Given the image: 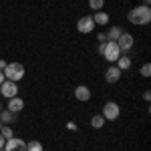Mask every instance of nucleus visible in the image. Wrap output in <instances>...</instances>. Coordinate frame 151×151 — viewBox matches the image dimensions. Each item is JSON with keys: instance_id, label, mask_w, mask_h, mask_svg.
<instances>
[{"instance_id": "1", "label": "nucleus", "mask_w": 151, "mask_h": 151, "mask_svg": "<svg viewBox=\"0 0 151 151\" xmlns=\"http://www.w3.org/2000/svg\"><path fill=\"white\" fill-rule=\"evenodd\" d=\"M129 22L135 24V26H143V24L151 22V8L145 6V4H139V6H133L127 14Z\"/></svg>"}, {"instance_id": "2", "label": "nucleus", "mask_w": 151, "mask_h": 151, "mask_svg": "<svg viewBox=\"0 0 151 151\" xmlns=\"http://www.w3.org/2000/svg\"><path fill=\"white\" fill-rule=\"evenodd\" d=\"M4 73V79L12 83H18L24 77V65L22 63H6V67L2 69Z\"/></svg>"}, {"instance_id": "3", "label": "nucleus", "mask_w": 151, "mask_h": 151, "mask_svg": "<svg viewBox=\"0 0 151 151\" xmlns=\"http://www.w3.org/2000/svg\"><path fill=\"white\" fill-rule=\"evenodd\" d=\"M101 55H103V58L107 60V63H117V58L121 57L123 52H121V48L117 47V42H109V40H107Z\"/></svg>"}, {"instance_id": "4", "label": "nucleus", "mask_w": 151, "mask_h": 151, "mask_svg": "<svg viewBox=\"0 0 151 151\" xmlns=\"http://www.w3.org/2000/svg\"><path fill=\"white\" fill-rule=\"evenodd\" d=\"M101 115L105 117V121H115V119H119V115H121V109H119V105L115 103V101H107V103L103 105V113Z\"/></svg>"}, {"instance_id": "5", "label": "nucleus", "mask_w": 151, "mask_h": 151, "mask_svg": "<svg viewBox=\"0 0 151 151\" xmlns=\"http://www.w3.org/2000/svg\"><path fill=\"white\" fill-rule=\"evenodd\" d=\"M4 151H26V141L18 139V137H10L4 143Z\"/></svg>"}, {"instance_id": "6", "label": "nucleus", "mask_w": 151, "mask_h": 151, "mask_svg": "<svg viewBox=\"0 0 151 151\" xmlns=\"http://www.w3.org/2000/svg\"><path fill=\"white\" fill-rule=\"evenodd\" d=\"M93 28H95L93 16H83V18H79V22H77V30H79V32L89 35V32H93Z\"/></svg>"}, {"instance_id": "7", "label": "nucleus", "mask_w": 151, "mask_h": 151, "mask_svg": "<svg viewBox=\"0 0 151 151\" xmlns=\"http://www.w3.org/2000/svg\"><path fill=\"white\" fill-rule=\"evenodd\" d=\"M0 93L6 99H12V97L18 95V87H16V83H12V81H4L0 85Z\"/></svg>"}, {"instance_id": "8", "label": "nucleus", "mask_w": 151, "mask_h": 151, "mask_svg": "<svg viewBox=\"0 0 151 151\" xmlns=\"http://www.w3.org/2000/svg\"><path fill=\"white\" fill-rule=\"evenodd\" d=\"M133 42H135V38H133V35H129V32H121V36L117 38V47L121 48V52L129 50V48L133 47Z\"/></svg>"}, {"instance_id": "9", "label": "nucleus", "mask_w": 151, "mask_h": 151, "mask_svg": "<svg viewBox=\"0 0 151 151\" xmlns=\"http://www.w3.org/2000/svg\"><path fill=\"white\" fill-rule=\"evenodd\" d=\"M75 99L81 101V103L89 101V99H91V89L85 87V85H77V87H75Z\"/></svg>"}, {"instance_id": "10", "label": "nucleus", "mask_w": 151, "mask_h": 151, "mask_svg": "<svg viewBox=\"0 0 151 151\" xmlns=\"http://www.w3.org/2000/svg\"><path fill=\"white\" fill-rule=\"evenodd\" d=\"M121 73H123V70H119L115 65H113V67H107V70H105V81L107 83H117L121 79Z\"/></svg>"}, {"instance_id": "11", "label": "nucleus", "mask_w": 151, "mask_h": 151, "mask_svg": "<svg viewBox=\"0 0 151 151\" xmlns=\"http://www.w3.org/2000/svg\"><path fill=\"white\" fill-rule=\"evenodd\" d=\"M24 109V101L20 99V97H12V99H8V111H12V113H20Z\"/></svg>"}, {"instance_id": "12", "label": "nucleus", "mask_w": 151, "mask_h": 151, "mask_svg": "<svg viewBox=\"0 0 151 151\" xmlns=\"http://www.w3.org/2000/svg\"><path fill=\"white\" fill-rule=\"evenodd\" d=\"M109 20H111V16L107 14V12H95V16H93V22L95 26H107L109 24Z\"/></svg>"}, {"instance_id": "13", "label": "nucleus", "mask_w": 151, "mask_h": 151, "mask_svg": "<svg viewBox=\"0 0 151 151\" xmlns=\"http://www.w3.org/2000/svg\"><path fill=\"white\" fill-rule=\"evenodd\" d=\"M121 32H123V28H121V26H113V28H109L107 40H109V42H117V38L121 36Z\"/></svg>"}, {"instance_id": "14", "label": "nucleus", "mask_w": 151, "mask_h": 151, "mask_svg": "<svg viewBox=\"0 0 151 151\" xmlns=\"http://www.w3.org/2000/svg\"><path fill=\"white\" fill-rule=\"evenodd\" d=\"M117 69L119 70H127V69H131V58L129 57H123V55H121V57L117 58V65H115Z\"/></svg>"}, {"instance_id": "15", "label": "nucleus", "mask_w": 151, "mask_h": 151, "mask_svg": "<svg viewBox=\"0 0 151 151\" xmlns=\"http://www.w3.org/2000/svg\"><path fill=\"white\" fill-rule=\"evenodd\" d=\"M105 125V117L103 115H93L91 117V127L93 129H101Z\"/></svg>"}, {"instance_id": "16", "label": "nucleus", "mask_w": 151, "mask_h": 151, "mask_svg": "<svg viewBox=\"0 0 151 151\" xmlns=\"http://www.w3.org/2000/svg\"><path fill=\"white\" fill-rule=\"evenodd\" d=\"M14 115H16V113H12V111H8V109H6V111H0V121L6 125V123H10L12 119H14Z\"/></svg>"}, {"instance_id": "17", "label": "nucleus", "mask_w": 151, "mask_h": 151, "mask_svg": "<svg viewBox=\"0 0 151 151\" xmlns=\"http://www.w3.org/2000/svg\"><path fill=\"white\" fill-rule=\"evenodd\" d=\"M89 6H91V10L99 12V10H103V6H105V0H89Z\"/></svg>"}, {"instance_id": "18", "label": "nucleus", "mask_w": 151, "mask_h": 151, "mask_svg": "<svg viewBox=\"0 0 151 151\" xmlns=\"http://www.w3.org/2000/svg\"><path fill=\"white\" fill-rule=\"evenodd\" d=\"M0 135H2L4 139H10V137H14V133H12L10 125H2V129H0Z\"/></svg>"}, {"instance_id": "19", "label": "nucleus", "mask_w": 151, "mask_h": 151, "mask_svg": "<svg viewBox=\"0 0 151 151\" xmlns=\"http://www.w3.org/2000/svg\"><path fill=\"white\" fill-rule=\"evenodd\" d=\"M26 151H42L40 141H30V143H26Z\"/></svg>"}, {"instance_id": "20", "label": "nucleus", "mask_w": 151, "mask_h": 151, "mask_svg": "<svg viewBox=\"0 0 151 151\" xmlns=\"http://www.w3.org/2000/svg\"><path fill=\"white\" fill-rule=\"evenodd\" d=\"M139 73H141V77L149 79V77H151V65H149V63H145V65L141 67V70H139Z\"/></svg>"}, {"instance_id": "21", "label": "nucleus", "mask_w": 151, "mask_h": 151, "mask_svg": "<svg viewBox=\"0 0 151 151\" xmlns=\"http://www.w3.org/2000/svg\"><path fill=\"white\" fill-rule=\"evenodd\" d=\"M67 129H69V131H77V123H75V121H69V123H67Z\"/></svg>"}, {"instance_id": "22", "label": "nucleus", "mask_w": 151, "mask_h": 151, "mask_svg": "<svg viewBox=\"0 0 151 151\" xmlns=\"http://www.w3.org/2000/svg\"><path fill=\"white\" fill-rule=\"evenodd\" d=\"M97 38H99V42H107V35H105V32H99Z\"/></svg>"}, {"instance_id": "23", "label": "nucleus", "mask_w": 151, "mask_h": 151, "mask_svg": "<svg viewBox=\"0 0 151 151\" xmlns=\"http://www.w3.org/2000/svg\"><path fill=\"white\" fill-rule=\"evenodd\" d=\"M143 99L149 101V99H151V91H145V93H143Z\"/></svg>"}, {"instance_id": "24", "label": "nucleus", "mask_w": 151, "mask_h": 151, "mask_svg": "<svg viewBox=\"0 0 151 151\" xmlns=\"http://www.w3.org/2000/svg\"><path fill=\"white\" fill-rule=\"evenodd\" d=\"M4 143H6V139H4V137L0 135V149H4Z\"/></svg>"}, {"instance_id": "25", "label": "nucleus", "mask_w": 151, "mask_h": 151, "mask_svg": "<svg viewBox=\"0 0 151 151\" xmlns=\"http://www.w3.org/2000/svg\"><path fill=\"white\" fill-rule=\"evenodd\" d=\"M4 67H6V60H2V58H0V70L4 69Z\"/></svg>"}, {"instance_id": "26", "label": "nucleus", "mask_w": 151, "mask_h": 151, "mask_svg": "<svg viewBox=\"0 0 151 151\" xmlns=\"http://www.w3.org/2000/svg\"><path fill=\"white\" fill-rule=\"evenodd\" d=\"M6 81V79H4V73H2V70H0V85H2V83Z\"/></svg>"}, {"instance_id": "27", "label": "nucleus", "mask_w": 151, "mask_h": 151, "mask_svg": "<svg viewBox=\"0 0 151 151\" xmlns=\"http://www.w3.org/2000/svg\"><path fill=\"white\" fill-rule=\"evenodd\" d=\"M149 2H151V0H143V4H145V6H149Z\"/></svg>"}, {"instance_id": "28", "label": "nucleus", "mask_w": 151, "mask_h": 151, "mask_svg": "<svg viewBox=\"0 0 151 151\" xmlns=\"http://www.w3.org/2000/svg\"><path fill=\"white\" fill-rule=\"evenodd\" d=\"M0 111H2V105H0Z\"/></svg>"}, {"instance_id": "29", "label": "nucleus", "mask_w": 151, "mask_h": 151, "mask_svg": "<svg viewBox=\"0 0 151 151\" xmlns=\"http://www.w3.org/2000/svg\"><path fill=\"white\" fill-rule=\"evenodd\" d=\"M0 151H4V149H0Z\"/></svg>"}, {"instance_id": "30", "label": "nucleus", "mask_w": 151, "mask_h": 151, "mask_svg": "<svg viewBox=\"0 0 151 151\" xmlns=\"http://www.w3.org/2000/svg\"><path fill=\"white\" fill-rule=\"evenodd\" d=\"M42 151H45V149H42Z\"/></svg>"}]
</instances>
